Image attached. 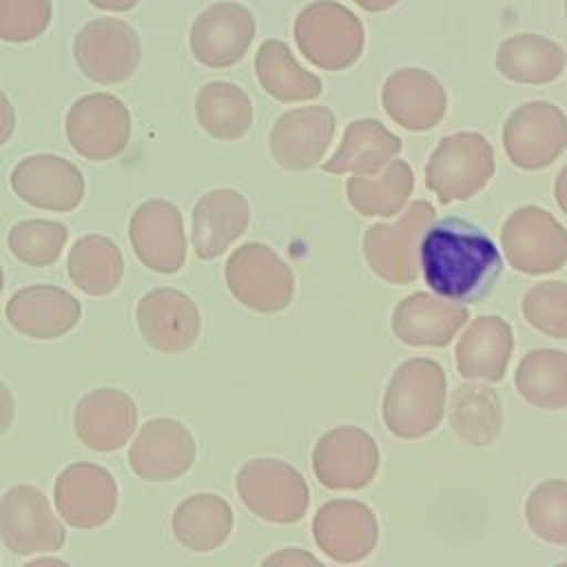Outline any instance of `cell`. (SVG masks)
Segmentation results:
<instances>
[{
	"instance_id": "cell-24",
	"label": "cell",
	"mask_w": 567,
	"mask_h": 567,
	"mask_svg": "<svg viewBox=\"0 0 567 567\" xmlns=\"http://www.w3.org/2000/svg\"><path fill=\"white\" fill-rule=\"evenodd\" d=\"M78 439L95 452H115L128 443L137 425L133 399L115 388H97L84 394L73 412Z\"/></svg>"
},
{
	"instance_id": "cell-41",
	"label": "cell",
	"mask_w": 567,
	"mask_h": 567,
	"mask_svg": "<svg viewBox=\"0 0 567 567\" xmlns=\"http://www.w3.org/2000/svg\"><path fill=\"white\" fill-rule=\"evenodd\" d=\"M264 565H292V567H301V565H319V560L303 551V549H284L279 554H272L264 560Z\"/></svg>"
},
{
	"instance_id": "cell-21",
	"label": "cell",
	"mask_w": 567,
	"mask_h": 567,
	"mask_svg": "<svg viewBox=\"0 0 567 567\" xmlns=\"http://www.w3.org/2000/svg\"><path fill=\"white\" fill-rule=\"evenodd\" d=\"M334 126L337 120L328 106L286 111L270 128V155L286 171H308L323 157Z\"/></svg>"
},
{
	"instance_id": "cell-5",
	"label": "cell",
	"mask_w": 567,
	"mask_h": 567,
	"mask_svg": "<svg viewBox=\"0 0 567 567\" xmlns=\"http://www.w3.org/2000/svg\"><path fill=\"white\" fill-rule=\"evenodd\" d=\"M434 221L430 202H412L394 224H374L363 237V255L368 266L385 281L412 284L421 266V239Z\"/></svg>"
},
{
	"instance_id": "cell-46",
	"label": "cell",
	"mask_w": 567,
	"mask_h": 567,
	"mask_svg": "<svg viewBox=\"0 0 567 567\" xmlns=\"http://www.w3.org/2000/svg\"><path fill=\"white\" fill-rule=\"evenodd\" d=\"M354 4H359L361 9L370 11V13H379V11H388L392 9L399 0H352Z\"/></svg>"
},
{
	"instance_id": "cell-26",
	"label": "cell",
	"mask_w": 567,
	"mask_h": 567,
	"mask_svg": "<svg viewBox=\"0 0 567 567\" xmlns=\"http://www.w3.org/2000/svg\"><path fill=\"white\" fill-rule=\"evenodd\" d=\"M250 219L248 202L233 188H215L202 195L193 208V246L197 257H219Z\"/></svg>"
},
{
	"instance_id": "cell-32",
	"label": "cell",
	"mask_w": 567,
	"mask_h": 567,
	"mask_svg": "<svg viewBox=\"0 0 567 567\" xmlns=\"http://www.w3.org/2000/svg\"><path fill=\"white\" fill-rule=\"evenodd\" d=\"M255 73L268 95L279 102L312 100L321 93V80L306 71L286 42L264 40L255 55Z\"/></svg>"
},
{
	"instance_id": "cell-27",
	"label": "cell",
	"mask_w": 567,
	"mask_h": 567,
	"mask_svg": "<svg viewBox=\"0 0 567 567\" xmlns=\"http://www.w3.org/2000/svg\"><path fill=\"white\" fill-rule=\"evenodd\" d=\"M514 348L512 326L496 317H478L470 323L456 343V368L463 379H481L487 383L505 377Z\"/></svg>"
},
{
	"instance_id": "cell-38",
	"label": "cell",
	"mask_w": 567,
	"mask_h": 567,
	"mask_svg": "<svg viewBox=\"0 0 567 567\" xmlns=\"http://www.w3.org/2000/svg\"><path fill=\"white\" fill-rule=\"evenodd\" d=\"M525 516L532 532L554 545H567V481H545L527 496Z\"/></svg>"
},
{
	"instance_id": "cell-8",
	"label": "cell",
	"mask_w": 567,
	"mask_h": 567,
	"mask_svg": "<svg viewBox=\"0 0 567 567\" xmlns=\"http://www.w3.org/2000/svg\"><path fill=\"white\" fill-rule=\"evenodd\" d=\"M73 58L80 71L97 84L128 80L142 60L137 31L117 18L89 20L73 40Z\"/></svg>"
},
{
	"instance_id": "cell-36",
	"label": "cell",
	"mask_w": 567,
	"mask_h": 567,
	"mask_svg": "<svg viewBox=\"0 0 567 567\" xmlns=\"http://www.w3.org/2000/svg\"><path fill=\"white\" fill-rule=\"evenodd\" d=\"M452 430L470 445L485 447L496 441L503 425L501 399L487 385L465 383L454 390L450 408Z\"/></svg>"
},
{
	"instance_id": "cell-9",
	"label": "cell",
	"mask_w": 567,
	"mask_h": 567,
	"mask_svg": "<svg viewBox=\"0 0 567 567\" xmlns=\"http://www.w3.org/2000/svg\"><path fill=\"white\" fill-rule=\"evenodd\" d=\"M0 538L11 554H53L66 540V529L49 498L33 485H16L0 498Z\"/></svg>"
},
{
	"instance_id": "cell-30",
	"label": "cell",
	"mask_w": 567,
	"mask_h": 567,
	"mask_svg": "<svg viewBox=\"0 0 567 567\" xmlns=\"http://www.w3.org/2000/svg\"><path fill=\"white\" fill-rule=\"evenodd\" d=\"M173 534L190 551H213L233 529L230 505L215 494H193L173 512Z\"/></svg>"
},
{
	"instance_id": "cell-17",
	"label": "cell",
	"mask_w": 567,
	"mask_h": 567,
	"mask_svg": "<svg viewBox=\"0 0 567 567\" xmlns=\"http://www.w3.org/2000/svg\"><path fill=\"white\" fill-rule=\"evenodd\" d=\"M190 430L168 416L146 421L128 447V465L144 481H173L195 463Z\"/></svg>"
},
{
	"instance_id": "cell-42",
	"label": "cell",
	"mask_w": 567,
	"mask_h": 567,
	"mask_svg": "<svg viewBox=\"0 0 567 567\" xmlns=\"http://www.w3.org/2000/svg\"><path fill=\"white\" fill-rule=\"evenodd\" d=\"M13 131H16V111L9 97L0 91V146L9 142Z\"/></svg>"
},
{
	"instance_id": "cell-3",
	"label": "cell",
	"mask_w": 567,
	"mask_h": 567,
	"mask_svg": "<svg viewBox=\"0 0 567 567\" xmlns=\"http://www.w3.org/2000/svg\"><path fill=\"white\" fill-rule=\"evenodd\" d=\"M292 33L301 55L326 71L352 66L365 44V31L357 13L334 0L306 4L295 18Z\"/></svg>"
},
{
	"instance_id": "cell-6",
	"label": "cell",
	"mask_w": 567,
	"mask_h": 567,
	"mask_svg": "<svg viewBox=\"0 0 567 567\" xmlns=\"http://www.w3.org/2000/svg\"><path fill=\"white\" fill-rule=\"evenodd\" d=\"M237 494L241 503L268 523H297L308 509L306 478L277 458L248 461L237 472Z\"/></svg>"
},
{
	"instance_id": "cell-12",
	"label": "cell",
	"mask_w": 567,
	"mask_h": 567,
	"mask_svg": "<svg viewBox=\"0 0 567 567\" xmlns=\"http://www.w3.org/2000/svg\"><path fill=\"white\" fill-rule=\"evenodd\" d=\"M503 146L514 166L525 171L545 168L567 146V115L551 102H527L507 117Z\"/></svg>"
},
{
	"instance_id": "cell-11",
	"label": "cell",
	"mask_w": 567,
	"mask_h": 567,
	"mask_svg": "<svg viewBox=\"0 0 567 567\" xmlns=\"http://www.w3.org/2000/svg\"><path fill=\"white\" fill-rule=\"evenodd\" d=\"M505 259L525 275H545L567 261V230L538 206L514 210L501 233Z\"/></svg>"
},
{
	"instance_id": "cell-39",
	"label": "cell",
	"mask_w": 567,
	"mask_h": 567,
	"mask_svg": "<svg viewBox=\"0 0 567 567\" xmlns=\"http://www.w3.org/2000/svg\"><path fill=\"white\" fill-rule=\"evenodd\" d=\"M523 315L538 332L567 339V284L565 281H540L532 286L523 301Z\"/></svg>"
},
{
	"instance_id": "cell-33",
	"label": "cell",
	"mask_w": 567,
	"mask_h": 567,
	"mask_svg": "<svg viewBox=\"0 0 567 567\" xmlns=\"http://www.w3.org/2000/svg\"><path fill=\"white\" fill-rule=\"evenodd\" d=\"M414 186L412 168L403 159H390L374 175H354L346 193L352 208L365 217H392L408 202Z\"/></svg>"
},
{
	"instance_id": "cell-16",
	"label": "cell",
	"mask_w": 567,
	"mask_h": 567,
	"mask_svg": "<svg viewBox=\"0 0 567 567\" xmlns=\"http://www.w3.org/2000/svg\"><path fill=\"white\" fill-rule=\"evenodd\" d=\"M312 470L328 489H361L379 470V447L359 427H334L317 441Z\"/></svg>"
},
{
	"instance_id": "cell-29",
	"label": "cell",
	"mask_w": 567,
	"mask_h": 567,
	"mask_svg": "<svg viewBox=\"0 0 567 567\" xmlns=\"http://www.w3.org/2000/svg\"><path fill=\"white\" fill-rule=\"evenodd\" d=\"M401 151V140L390 133L379 120L365 117L346 126L343 140L337 153L323 162L328 173H379L396 153Z\"/></svg>"
},
{
	"instance_id": "cell-35",
	"label": "cell",
	"mask_w": 567,
	"mask_h": 567,
	"mask_svg": "<svg viewBox=\"0 0 567 567\" xmlns=\"http://www.w3.org/2000/svg\"><path fill=\"white\" fill-rule=\"evenodd\" d=\"M514 383L534 408H567V354L554 348L529 350L516 368Z\"/></svg>"
},
{
	"instance_id": "cell-45",
	"label": "cell",
	"mask_w": 567,
	"mask_h": 567,
	"mask_svg": "<svg viewBox=\"0 0 567 567\" xmlns=\"http://www.w3.org/2000/svg\"><path fill=\"white\" fill-rule=\"evenodd\" d=\"M554 197H556V204L560 206V210L567 215V164H565V168L556 177Z\"/></svg>"
},
{
	"instance_id": "cell-18",
	"label": "cell",
	"mask_w": 567,
	"mask_h": 567,
	"mask_svg": "<svg viewBox=\"0 0 567 567\" xmlns=\"http://www.w3.org/2000/svg\"><path fill=\"white\" fill-rule=\"evenodd\" d=\"M135 321L144 341L166 354L188 350L202 326L195 301L175 288L148 290L135 306Z\"/></svg>"
},
{
	"instance_id": "cell-10",
	"label": "cell",
	"mask_w": 567,
	"mask_h": 567,
	"mask_svg": "<svg viewBox=\"0 0 567 567\" xmlns=\"http://www.w3.org/2000/svg\"><path fill=\"white\" fill-rule=\"evenodd\" d=\"M71 146L91 162H106L124 153L131 140V113L111 93H89L71 104L64 117Z\"/></svg>"
},
{
	"instance_id": "cell-48",
	"label": "cell",
	"mask_w": 567,
	"mask_h": 567,
	"mask_svg": "<svg viewBox=\"0 0 567 567\" xmlns=\"http://www.w3.org/2000/svg\"><path fill=\"white\" fill-rule=\"evenodd\" d=\"M565 16H567V0H565Z\"/></svg>"
},
{
	"instance_id": "cell-31",
	"label": "cell",
	"mask_w": 567,
	"mask_h": 567,
	"mask_svg": "<svg viewBox=\"0 0 567 567\" xmlns=\"http://www.w3.org/2000/svg\"><path fill=\"white\" fill-rule=\"evenodd\" d=\"M66 272L82 292L104 297L122 284L124 257L113 239L104 235H84L69 250Z\"/></svg>"
},
{
	"instance_id": "cell-7",
	"label": "cell",
	"mask_w": 567,
	"mask_h": 567,
	"mask_svg": "<svg viewBox=\"0 0 567 567\" xmlns=\"http://www.w3.org/2000/svg\"><path fill=\"white\" fill-rule=\"evenodd\" d=\"M224 277L233 297L257 312H279L292 301V270L266 244L239 246L228 257Z\"/></svg>"
},
{
	"instance_id": "cell-14",
	"label": "cell",
	"mask_w": 567,
	"mask_h": 567,
	"mask_svg": "<svg viewBox=\"0 0 567 567\" xmlns=\"http://www.w3.org/2000/svg\"><path fill=\"white\" fill-rule=\"evenodd\" d=\"M255 29V16L248 7L239 2H215L193 20L188 44L199 64L226 69L246 55Z\"/></svg>"
},
{
	"instance_id": "cell-22",
	"label": "cell",
	"mask_w": 567,
	"mask_h": 567,
	"mask_svg": "<svg viewBox=\"0 0 567 567\" xmlns=\"http://www.w3.org/2000/svg\"><path fill=\"white\" fill-rule=\"evenodd\" d=\"M4 315L20 334L47 341L71 332L80 321L82 306L64 288L38 284L13 292Z\"/></svg>"
},
{
	"instance_id": "cell-20",
	"label": "cell",
	"mask_w": 567,
	"mask_h": 567,
	"mask_svg": "<svg viewBox=\"0 0 567 567\" xmlns=\"http://www.w3.org/2000/svg\"><path fill=\"white\" fill-rule=\"evenodd\" d=\"M312 536L332 560L359 563L372 554L379 540V525L365 503L337 498L321 505L315 514Z\"/></svg>"
},
{
	"instance_id": "cell-23",
	"label": "cell",
	"mask_w": 567,
	"mask_h": 567,
	"mask_svg": "<svg viewBox=\"0 0 567 567\" xmlns=\"http://www.w3.org/2000/svg\"><path fill=\"white\" fill-rule=\"evenodd\" d=\"M385 113L408 131L434 128L447 109L443 84L425 69H399L388 75L381 89Z\"/></svg>"
},
{
	"instance_id": "cell-34",
	"label": "cell",
	"mask_w": 567,
	"mask_h": 567,
	"mask_svg": "<svg viewBox=\"0 0 567 567\" xmlns=\"http://www.w3.org/2000/svg\"><path fill=\"white\" fill-rule=\"evenodd\" d=\"M199 126L215 140L233 142L252 124V104L244 89L233 82H208L195 95Z\"/></svg>"
},
{
	"instance_id": "cell-44",
	"label": "cell",
	"mask_w": 567,
	"mask_h": 567,
	"mask_svg": "<svg viewBox=\"0 0 567 567\" xmlns=\"http://www.w3.org/2000/svg\"><path fill=\"white\" fill-rule=\"evenodd\" d=\"M140 0H89V4H93L100 11H131Z\"/></svg>"
},
{
	"instance_id": "cell-4",
	"label": "cell",
	"mask_w": 567,
	"mask_h": 567,
	"mask_svg": "<svg viewBox=\"0 0 567 567\" xmlns=\"http://www.w3.org/2000/svg\"><path fill=\"white\" fill-rule=\"evenodd\" d=\"M494 175V148L481 133H454L439 142L425 166V186L441 204L470 199Z\"/></svg>"
},
{
	"instance_id": "cell-13",
	"label": "cell",
	"mask_w": 567,
	"mask_h": 567,
	"mask_svg": "<svg viewBox=\"0 0 567 567\" xmlns=\"http://www.w3.org/2000/svg\"><path fill=\"white\" fill-rule=\"evenodd\" d=\"M53 503L66 525L95 529L115 514L117 483L113 474L97 463H71L55 478Z\"/></svg>"
},
{
	"instance_id": "cell-19",
	"label": "cell",
	"mask_w": 567,
	"mask_h": 567,
	"mask_svg": "<svg viewBox=\"0 0 567 567\" xmlns=\"http://www.w3.org/2000/svg\"><path fill=\"white\" fill-rule=\"evenodd\" d=\"M13 193L44 210H73L84 197L82 171L60 155L38 153L20 159L11 171Z\"/></svg>"
},
{
	"instance_id": "cell-2",
	"label": "cell",
	"mask_w": 567,
	"mask_h": 567,
	"mask_svg": "<svg viewBox=\"0 0 567 567\" xmlns=\"http://www.w3.org/2000/svg\"><path fill=\"white\" fill-rule=\"evenodd\" d=\"M445 372L432 359H410L401 363L383 396L385 427L399 439L430 434L443 419Z\"/></svg>"
},
{
	"instance_id": "cell-47",
	"label": "cell",
	"mask_w": 567,
	"mask_h": 567,
	"mask_svg": "<svg viewBox=\"0 0 567 567\" xmlns=\"http://www.w3.org/2000/svg\"><path fill=\"white\" fill-rule=\"evenodd\" d=\"M2 288H4V272H2V266H0V292H2Z\"/></svg>"
},
{
	"instance_id": "cell-15",
	"label": "cell",
	"mask_w": 567,
	"mask_h": 567,
	"mask_svg": "<svg viewBox=\"0 0 567 567\" xmlns=\"http://www.w3.org/2000/svg\"><path fill=\"white\" fill-rule=\"evenodd\" d=\"M135 257L148 270L173 275L186 261V235L182 213L166 199L142 202L128 221Z\"/></svg>"
},
{
	"instance_id": "cell-25",
	"label": "cell",
	"mask_w": 567,
	"mask_h": 567,
	"mask_svg": "<svg viewBox=\"0 0 567 567\" xmlns=\"http://www.w3.org/2000/svg\"><path fill=\"white\" fill-rule=\"evenodd\" d=\"M465 303L441 299L430 292H414L399 301L392 312V330L405 346L443 348L465 326Z\"/></svg>"
},
{
	"instance_id": "cell-37",
	"label": "cell",
	"mask_w": 567,
	"mask_h": 567,
	"mask_svg": "<svg viewBox=\"0 0 567 567\" xmlns=\"http://www.w3.org/2000/svg\"><path fill=\"white\" fill-rule=\"evenodd\" d=\"M66 237H69V230L60 221L24 219L9 230L7 244L11 255L18 261L33 268H44L60 259Z\"/></svg>"
},
{
	"instance_id": "cell-40",
	"label": "cell",
	"mask_w": 567,
	"mask_h": 567,
	"mask_svg": "<svg viewBox=\"0 0 567 567\" xmlns=\"http://www.w3.org/2000/svg\"><path fill=\"white\" fill-rule=\"evenodd\" d=\"M51 16V0H0V40L31 42L47 31Z\"/></svg>"
},
{
	"instance_id": "cell-1",
	"label": "cell",
	"mask_w": 567,
	"mask_h": 567,
	"mask_svg": "<svg viewBox=\"0 0 567 567\" xmlns=\"http://www.w3.org/2000/svg\"><path fill=\"white\" fill-rule=\"evenodd\" d=\"M425 284L445 299L478 303L496 286L503 261L494 241L461 217H443L421 239Z\"/></svg>"
},
{
	"instance_id": "cell-28",
	"label": "cell",
	"mask_w": 567,
	"mask_h": 567,
	"mask_svg": "<svg viewBox=\"0 0 567 567\" xmlns=\"http://www.w3.org/2000/svg\"><path fill=\"white\" fill-rule=\"evenodd\" d=\"M565 64V49L538 33H516L503 40L496 51V69L518 84L554 82Z\"/></svg>"
},
{
	"instance_id": "cell-43",
	"label": "cell",
	"mask_w": 567,
	"mask_h": 567,
	"mask_svg": "<svg viewBox=\"0 0 567 567\" xmlns=\"http://www.w3.org/2000/svg\"><path fill=\"white\" fill-rule=\"evenodd\" d=\"M13 412H16V403H13V394L7 388L4 381H0V434H4L13 421Z\"/></svg>"
}]
</instances>
